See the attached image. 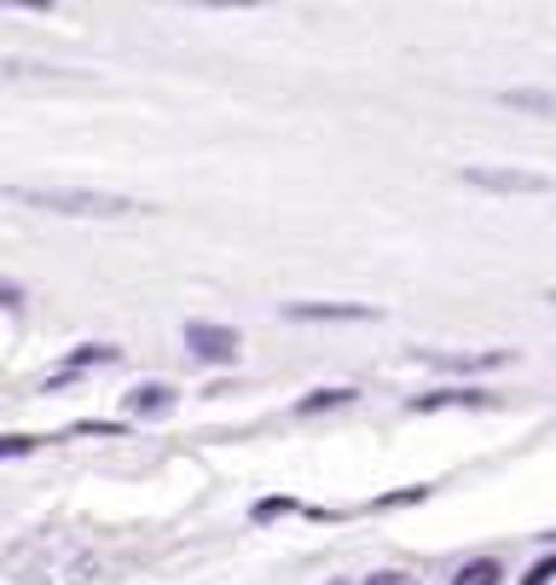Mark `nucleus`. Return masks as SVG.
<instances>
[{
    "label": "nucleus",
    "mask_w": 556,
    "mask_h": 585,
    "mask_svg": "<svg viewBox=\"0 0 556 585\" xmlns=\"http://www.w3.org/2000/svg\"><path fill=\"white\" fill-rule=\"evenodd\" d=\"M7 568L18 574V585H88L99 562L76 533L47 528V533H29L24 545H12Z\"/></svg>",
    "instance_id": "f257e3e1"
},
{
    "label": "nucleus",
    "mask_w": 556,
    "mask_h": 585,
    "mask_svg": "<svg viewBox=\"0 0 556 585\" xmlns=\"http://www.w3.org/2000/svg\"><path fill=\"white\" fill-rule=\"evenodd\" d=\"M7 197L41 214H64V221H122V214L145 209L122 192H99V186H7Z\"/></svg>",
    "instance_id": "f03ea898"
},
{
    "label": "nucleus",
    "mask_w": 556,
    "mask_h": 585,
    "mask_svg": "<svg viewBox=\"0 0 556 585\" xmlns=\"http://www.w3.org/2000/svg\"><path fill=\"white\" fill-rule=\"evenodd\" d=\"M458 180H464V186H476V192H499V197H545L551 192L545 174H533V169H493V162H476V169H464Z\"/></svg>",
    "instance_id": "7ed1b4c3"
},
{
    "label": "nucleus",
    "mask_w": 556,
    "mask_h": 585,
    "mask_svg": "<svg viewBox=\"0 0 556 585\" xmlns=\"http://www.w3.org/2000/svg\"><path fill=\"white\" fill-rule=\"evenodd\" d=\"M185 348H192L197 360H209V365H232V360H238V348H244V337L232 325L192 320V325H185Z\"/></svg>",
    "instance_id": "20e7f679"
},
{
    "label": "nucleus",
    "mask_w": 556,
    "mask_h": 585,
    "mask_svg": "<svg viewBox=\"0 0 556 585\" xmlns=\"http://www.w3.org/2000/svg\"><path fill=\"white\" fill-rule=\"evenodd\" d=\"M284 320H296V325H365V320H377V308H365V302H284Z\"/></svg>",
    "instance_id": "39448f33"
},
{
    "label": "nucleus",
    "mask_w": 556,
    "mask_h": 585,
    "mask_svg": "<svg viewBox=\"0 0 556 585\" xmlns=\"http://www.w3.org/2000/svg\"><path fill=\"white\" fill-rule=\"evenodd\" d=\"M0 81H29V88H70V81H88V76H70V70H53V64H24V58H0Z\"/></svg>",
    "instance_id": "423d86ee"
},
{
    "label": "nucleus",
    "mask_w": 556,
    "mask_h": 585,
    "mask_svg": "<svg viewBox=\"0 0 556 585\" xmlns=\"http://www.w3.org/2000/svg\"><path fill=\"white\" fill-rule=\"evenodd\" d=\"M180 406V394L168 389V382H140V389H128V417H168Z\"/></svg>",
    "instance_id": "0eeeda50"
},
{
    "label": "nucleus",
    "mask_w": 556,
    "mask_h": 585,
    "mask_svg": "<svg viewBox=\"0 0 556 585\" xmlns=\"http://www.w3.org/2000/svg\"><path fill=\"white\" fill-rule=\"evenodd\" d=\"M447 406H493V394H481V389H435V394L412 400V412H447Z\"/></svg>",
    "instance_id": "6e6552de"
},
{
    "label": "nucleus",
    "mask_w": 556,
    "mask_h": 585,
    "mask_svg": "<svg viewBox=\"0 0 556 585\" xmlns=\"http://www.w3.org/2000/svg\"><path fill=\"white\" fill-rule=\"evenodd\" d=\"M116 360H122V348H111V342H88V348H76V354L64 360V377L88 372V365H116Z\"/></svg>",
    "instance_id": "1a4fd4ad"
},
{
    "label": "nucleus",
    "mask_w": 556,
    "mask_h": 585,
    "mask_svg": "<svg viewBox=\"0 0 556 585\" xmlns=\"http://www.w3.org/2000/svg\"><path fill=\"white\" fill-rule=\"evenodd\" d=\"M429 360L447 365V372H493V365H504L510 354H499V348H493V354H429Z\"/></svg>",
    "instance_id": "9d476101"
},
{
    "label": "nucleus",
    "mask_w": 556,
    "mask_h": 585,
    "mask_svg": "<svg viewBox=\"0 0 556 585\" xmlns=\"http://www.w3.org/2000/svg\"><path fill=\"white\" fill-rule=\"evenodd\" d=\"M504 580V568L493 557H476V562H464L458 574H452V585H499Z\"/></svg>",
    "instance_id": "9b49d317"
},
{
    "label": "nucleus",
    "mask_w": 556,
    "mask_h": 585,
    "mask_svg": "<svg viewBox=\"0 0 556 585\" xmlns=\"http://www.w3.org/2000/svg\"><path fill=\"white\" fill-rule=\"evenodd\" d=\"M353 400V389H313L308 400H296V412L301 417H313V412H331V406H348Z\"/></svg>",
    "instance_id": "f8f14e48"
},
{
    "label": "nucleus",
    "mask_w": 556,
    "mask_h": 585,
    "mask_svg": "<svg viewBox=\"0 0 556 585\" xmlns=\"http://www.w3.org/2000/svg\"><path fill=\"white\" fill-rule=\"evenodd\" d=\"M504 105H516V110H551L556 116V93H528V88H521V93H504Z\"/></svg>",
    "instance_id": "ddd939ff"
},
{
    "label": "nucleus",
    "mask_w": 556,
    "mask_h": 585,
    "mask_svg": "<svg viewBox=\"0 0 556 585\" xmlns=\"http://www.w3.org/2000/svg\"><path fill=\"white\" fill-rule=\"evenodd\" d=\"M36 434H0V458H24V453H36Z\"/></svg>",
    "instance_id": "4468645a"
},
{
    "label": "nucleus",
    "mask_w": 556,
    "mask_h": 585,
    "mask_svg": "<svg viewBox=\"0 0 556 585\" xmlns=\"http://www.w3.org/2000/svg\"><path fill=\"white\" fill-rule=\"evenodd\" d=\"M360 585H417V574H400V568H383V574H371Z\"/></svg>",
    "instance_id": "2eb2a0df"
},
{
    "label": "nucleus",
    "mask_w": 556,
    "mask_h": 585,
    "mask_svg": "<svg viewBox=\"0 0 556 585\" xmlns=\"http://www.w3.org/2000/svg\"><path fill=\"white\" fill-rule=\"evenodd\" d=\"M284 510H290V498H261V505H256V522H267V516H284Z\"/></svg>",
    "instance_id": "dca6fc26"
},
{
    "label": "nucleus",
    "mask_w": 556,
    "mask_h": 585,
    "mask_svg": "<svg viewBox=\"0 0 556 585\" xmlns=\"http://www.w3.org/2000/svg\"><path fill=\"white\" fill-rule=\"evenodd\" d=\"M24 302V290H18V284H0V308H18Z\"/></svg>",
    "instance_id": "f3484780"
},
{
    "label": "nucleus",
    "mask_w": 556,
    "mask_h": 585,
    "mask_svg": "<svg viewBox=\"0 0 556 585\" xmlns=\"http://www.w3.org/2000/svg\"><path fill=\"white\" fill-rule=\"evenodd\" d=\"M551 302H556V296H551Z\"/></svg>",
    "instance_id": "a211bd4d"
}]
</instances>
